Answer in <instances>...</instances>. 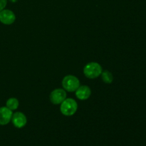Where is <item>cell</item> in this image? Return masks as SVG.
Returning a JSON list of instances; mask_svg holds the SVG:
<instances>
[{
	"mask_svg": "<svg viewBox=\"0 0 146 146\" xmlns=\"http://www.w3.org/2000/svg\"><path fill=\"white\" fill-rule=\"evenodd\" d=\"M78 109V104L73 98H66L61 104L60 111L63 115L66 116H71L74 115Z\"/></svg>",
	"mask_w": 146,
	"mask_h": 146,
	"instance_id": "1",
	"label": "cell"
},
{
	"mask_svg": "<svg viewBox=\"0 0 146 146\" xmlns=\"http://www.w3.org/2000/svg\"><path fill=\"white\" fill-rule=\"evenodd\" d=\"M102 67L98 63L91 62L87 64L84 68V74L88 78L94 79L100 76L102 73Z\"/></svg>",
	"mask_w": 146,
	"mask_h": 146,
	"instance_id": "2",
	"label": "cell"
},
{
	"mask_svg": "<svg viewBox=\"0 0 146 146\" xmlns=\"http://www.w3.org/2000/svg\"><path fill=\"white\" fill-rule=\"evenodd\" d=\"M62 86L68 92H75L80 86V81L75 76H66L62 80Z\"/></svg>",
	"mask_w": 146,
	"mask_h": 146,
	"instance_id": "3",
	"label": "cell"
},
{
	"mask_svg": "<svg viewBox=\"0 0 146 146\" xmlns=\"http://www.w3.org/2000/svg\"><path fill=\"white\" fill-rule=\"evenodd\" d=\"M49 98L53 104L58 105L66 98V92L62 88H56L51 93Z\"/></svg>",
	"mask_w": 146,
	"mask_h": 146,
	"instance_id": "4",
	"label": "cell"
},
{
	"mask_svg": "<svg viewBox=\"0 0 146 146\" xmlns=\"http://www.w3.org/2000/svg\"><path fill=\"white\" fill-rule=\"evenodd\" d=\"M16 16L9 9H3L0 11V21L5 25H10L15 21Z\"/></svg>",
	"mask_w": 146,
	"mask_h": 146,
	"instance_id": "5",
	"label": "cell"
},
{
	"mask_svg": "<svg viewBox=\"0 0 146 146\" xmlns=\"http://www.w3.org/2000/svg\"><path fill=\"white\" fill-rule=\"evenodd\" d=\"M11 122L16 128H21L25 126L27 124V118L23 113L16 112L13 113L11 117Z\"/></svg>",
	"mask_w": 146,
	"mask_h": 146,
	"instance_id": "6",
	"label": "cell"
},
{
	"mask_svg": "<svg viewBox=\"0 0 146 146\" xmlns=\"http://www.w3.org/2000/svg\"><path fill=\"white\" fill-rule=\"evenodd\" d=\"M12 111L7 107H0V125H7L11 121Z\"/></svg>",
	"mask_w": 146,
	"mask_h": 146,
	"instance_id": "7",
	"label": "cell"
},
{
	"mask_svg": "<svg viewBox=\"0 0 146 146\" xmlns=\"http://www.w3.org/2000/svg\"><path fill=\"white\" fill-rule=\"evenodd\" d=\"M76 92V96L78 99L84 101L86 100L91 96V90L87 86H81L77 88Z\"/></svg>",
	"mask_w": 146,
	"mask_h": 146,
	"instance_id": "8",
	"label": "cell"
},
{
	"mask_svg": "<svg viewBox=\"0 0 146 146\" xmlns=\"http://www.w3.org/2000/svg\"><path fill=\"white\" fill-rule=\"evenodd\" d=\"M19 101L16 98H9L6 103V107L10 109L11 111H14L17 110L19 107Z\"/></svg>",
	"mask_w": 146,
	"mask_h": 146,
	"instance_id": "9",
	"label": "cell"
},
{
	"mask_svg": "<svg viewBox=\"0 0 146 146\" xmlns=\"http://www.w3.org/2000/svg\"><path fill=\"white\" fill-rule=\"evenodd\" d=\"M101 75L103 81L104 83H106V84H110L113 81V76L112 74L109 71H106H106H102Z\"/></svg>",
	"mask_w": 146,
	"mask_h": 146,
	"instance_id": "10",
	"label": "cell"
},
{
	"mask_svg": "<svg viewBox=\"0 0 146 146\" xmlns=\"http://www.w3.org/2000/svg\"><path fill=\"white\" fill-rule=\"evenodd\" d=\"M7 4V0H0V11L4 9Z\"/></svg>",
	"mask_w": 146,
	"mask_h": 146,
	"instance_id": "11",
	"label": "cell"
},
{
	"mask_svg": "<svg viewBox=\"0 0 146 146\" xmlns=\"http://www.w3.org/2000/svg\"><path fill=\"white\" fill-rule=\"evenodd\" d=\"M10 1H11V2H13V3H15V2H17L18 0H10Z\"/></svg>",
	"mask_w": 146,
	"mask_h": 146,
	"instance_id": "12",
	"label": "cell"
}]
</instances>
